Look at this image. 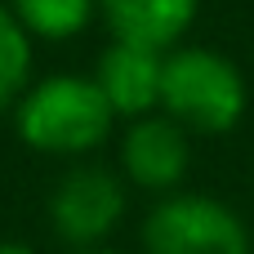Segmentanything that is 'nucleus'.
<instances>
[{
	"label": "nucleus",
	"instance_id": "1",
	"mask_svg": "<svg viewBox=\"0 0 254 254\" xmlns=\"http://www.w3.org/2000/svg\"><path fill=\"white\" fill-rule=\"evenodd\" d=\"M116 129V112L107 107L94 76L54 71L27 85L13 103V134L27 152L49 161H89Z\"/></svg>",
	"mask_w": 254,
	"mask_h": 254
},
{
	"label": "nucleus",
	"instance_id": "2",
	"mask_svg": "<svg viewBox=\"0 0 254 254\" xmlns=\"http://www.w3.org/2000/svg\"><path fill=\"white\" fill-rule=\"evenodd\" d=\"M250 85L241 67L210 49V45H174L165 54V80H161V112L183 125L188 134H232L246 121Z\"/></svg>",
	"mask_w": 254,
	"mask_h": 254
},
{
	"label": "nucleus",
	"instance_id": "3",
	"mask_svg": "<svg viewBox=\"0 0 254 254\" xmlns=\"http://www.w3.org/2000/svg\"><path fill=\"white\" fill-rule=\"evenodd\" d=\"M143 254H254V237L228 201L170 192L143 219Z\"/></svg>",
	"mask_w": 254,
	"mask_h": 254
},
{
	"label": "nucleus",
	"instance_id": "4",
	"mask_svg": "<svg viewBox=\"0 0 254 254\" xmlns=\"http://www.w3.org/2000/svg\"><path fill=\"white\" fill-rule=\"evenodd\" d=\"M45 214L63 246L98 250L129 214V183L121 179V170H107L98 161H76L58 174Z\"/></svg>",
	"mask_w": 254,
	"mask_h": 254
},
{
	"label": "nucleus",
	"instance_id": "5",
	"mask_svg": "<svg viewBox=\"0 0 254 254\" xmlns=\"http://www.w3.org/2000/svg\"><path fill=\"white\" fill-rule=\"evenodd\" d=\"M116 165L129 188L161 201V196L179 192L192 170V134L183 125H174L165 112L125 121L121 143H116Z\"/></svg>",
	"mask_w": 254,
	"mask_h": 254
},
{
	"label": "nucleus",
	"instance_id": "6",
	"mask_svg": "<svg viewBox=\"0 0 254 254\" xmlns=\"http://www.w3.org/2000/svg\"><path fill=\"white\" fill-rule=\"evenodd\" d=\"M107 98V107L116 112V121H138L161 112V80H165V54L134 45V40H112L94 71H89Z\"/></svg>",
	"mask_w": 254,
	"mask_h": 254
},
{
	"label": "nucleus",
	"instance_id": "7",
	"mask_svg": "<svg viewBox=\"0 0 254 254\" xmlns=\"http://www.w3.org/2000/svg\"><path fill=\"white\" fill-rule=\"evenodd\" d=\"M201 4L205 0H98V18L107 22L112 40H134L170 54L192 31Z\"/></svg>",
	"mask_w": 254,
	"mask_h": 254
},
{
	"label": "nucleus",
	"instance_id": "8",
	"mask_svg": "<svg viewBox=\"0 0 254 254\" xmlns=\"http://www.w3.org/2000/svg\"><path fill=\"white\" fill-rule=\"evenodd\" d=\"M4 4L27 27L31 40H49V45L76 40L98 18V0H4Z\"/></svg>",
	"mask_w": 254,
	"mask_h": 254
},
{
	"label": "nucleus",
	"instance_id": "9",
	"mask_svg": "<svg viewBox=\"0 0 254 254\" xmlns=\"http://www.w3.org/2000/svg\"><path fill=\"white\" fill-rule=\"evenodd\" d=\"M31 67H36V40L0 0V112H13V103L27 94V85L36 80Z\"/></svg>",
	"mask_w": 254,
	"mask_h": 254
},
{
	"label": "nucleus",
	"instance_id": "10",
	"mask_svg": "<svg viewBox=\"0 0 254 254\" xmlns=\"http://www.w3.org/2000/svg\"><path fill=\"white\" fill-rule=\"evenodd\" d=\"M0 254H36L27 241H0Z\"/></svg>",
	"mask_w": 254,
	"mask_h": 254
},
{
	"label": "nucleus",
	"instance_id": "11",
	"mask_svg": "<svg viewBox=\"0 0 254 254\" xmlns=\"http://www.w3.org/2000/svg\"><path fill=\"white\" fill-rule=\"evenodd\" d=\"M71 254H121V250H107V246H98V250H71Z\"/></svg>",
	"mask_w": 254,
	"mask_h": 254
}]
</instances>
